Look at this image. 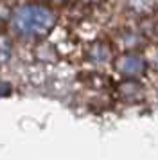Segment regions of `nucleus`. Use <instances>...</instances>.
Instances as JSON below:
<instances>
[]
</instances>
